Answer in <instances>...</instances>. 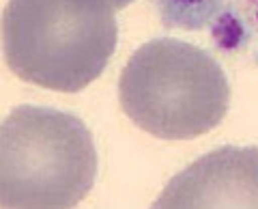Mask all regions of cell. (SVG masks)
<instances>
[{
    "label": "cell",
    "mask_w": 258,
    "mask_h": 209,
    "mask_svg": "<svg viewBox=\"0 0 258 209\" xmlns=\"http://www.w3.org/2000/svg\"><path fill=\"white\" fill-rule=\"evenodd\" d=\"M114 11L108 0H9L3 11L7 67L47 91H82L116 50Z\"/></svg>",
    "instance_id": "obj_1"
},
{
    "label": "cell",
    "mask_w": 258,
    "mask_h": 209,
    "mask_svg": "<svg viewBox=\"0 0 258 209\" xmlns=\"http://www.w3.org/2000/svg\"><path fill=\"white\" fill-rule=\"evenodd\" d=\"M108 3H110L112 7H114V9H116V11H120V9H125V7H127V5H132V3H134V0H108Z\"/></svg>",
    "instance_id": "obj_6"
},
{
    "label": "cell",
    "mask_w": 258,
    "mask_h": 209,
    "mask_svg": "<svg viewBox=\"0 0 258 209\" xmlns=\"http://www.w3.org/2000/svg\"><path fill=\"white\" fill-rule=\"evenodd\" d=\"M118 103L142 132L161 140H191L222 123L230 86L209 52L159 37L127 61L118 78Z\"/></svg>",
    "instance_id": "obj_2"
},
{
    "label": "cell",
    "mask_w": 258,
    "mask_h": 209,
    "mask_svg": "<svg viewBox=\"0 0 258 209\" xmlns=\"http://www.w3.org/2000/svg\"><path fill=\"white\" fill-rule=\"evenodd\" d=\"M232 18L258 37V0H220Z\"/></svg>",
    "instance_id": "obj_5"
},
{
    "label": "cell",
    "mask_w": 258,
    "mask_h": 209,
    "mask_svg": "<svg viewBox=\"0 0 258 209\" xmlns=\"http://www.w3.org/2000/svg\"><path fill=\"white\" fill-rule=\"evenodd\" d=\"M258 207V149L222 147L168 183L155 207Z\"/></svg>",
    "instance_id": "obj_4"
},
{
    "label": "cell",
    "mask_w": 258,
    "mask_h": 209,
    "mask_svg": "<svg viewBox=\"0 0 258 209\" xmlns=\"http://www.w3.org/2000/svg\"><path fill=\"white\" fill-rule=\"evenodd\" d=\"M97 175L88 127L67 112L18 106L0 125V205L74 207Z\"/></svg>",
    "instance_id": "obj_3"
}]
</instances>
